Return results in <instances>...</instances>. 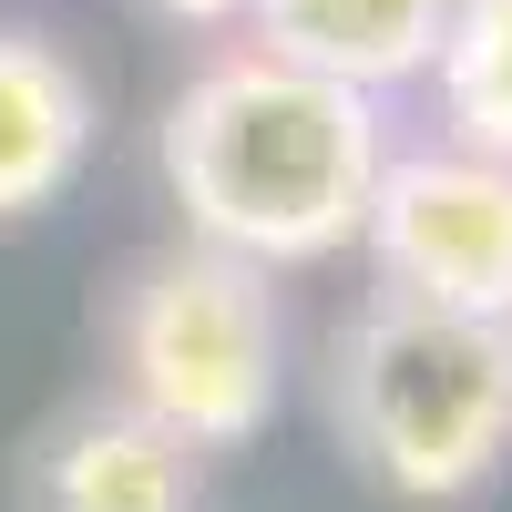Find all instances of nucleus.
Returning <instances> with one entry per match:
<instances>
[{
  "label": "nucleus",
  "instance_id": "nucleus-1",
  "mask_svg": "<svg viewBox=\"0 0 512 512\" xmlns=\"http://www.w3.org/2000/svg\"><path fill=\"white\" fill-rule=\"evenodd\" d=\"M154 164L185 205V246L277 277L359 246L390 134H379V103L349 82H318L277 52H226L164 103Z\"/></svg>",
  "mask_w": 512,
  "mask_h": 512
},
{
  "label": "nucleus",
  "instance_id": "nucleus-6",
  "mask_svg": "<svg viewBox=\"0 0 512 512\" xmlns=\"http://www.w3.org/2000/svg\"><path fill=\"white\" fill-rule=\"evenodd\" d=\"M31 502L41 512H195V451L175 431H154L144 410L93 400L41 431Z\"/></svg>",
  "mask_w": 512,
  "mask_h": 512
},
{
  "label": "nucleus",
  "instance_id": "nucleus-3",
  "mask_svg": "<svg viewBox=\"0 0 512 512\" xmlns=\"http://www.w3.org/2000/svg\"><path fill=\"white\" fill-rule=\"evenodd\" d=\"M113 369H123V410L175 431L195 461L246 451L287 390L277 287L216 246H164L134 267V287L113 308Z\"/></svg>",
  "mask_w": 512,
  "mask_h": 512
},
{
  "label": "nucleus",
  "instance_id": "nucleus-10",
  "mask_svg": "<svg viewBox=\"0 0 512 512\" xmlns=\"http://www.w3.org/2000/svg\"><path fill=\"white\" fill-rule=\"evenodd\" d=\"M502 338H512V328H502Z\"/></svg>",
  "mask_w": 512,
  "mask_h": 512
},
{
  "label": "nucleus",
  "instance_id": "nucleus-8",
  "mask_svg": "<svg viewBox=\"0 0 512 512\" xmlns=\"http://www.w3.org/2000/svg\"><path fill=\"white\" fill-rule=\"evenodd\" d=\"M441 113H451V144H472L492 164H512V0H461L451 31H441Z\"/></svg>",
  "mask_w": 512,
  "mask_h": 512
},
{
  "label": "nucleus",
  "instance_id": "nucleus-7",
  "mask_svg": "<svg viewBox=\"0 0 512 512\" xmlns=\"http://www.w3.org/2000/svg\"><path fill=\"white\" fill-rule=\"evenodd\" d=\"M93 164V82L62 41L0 31V226L62 205Z\"/></svg>",
  "mask_w": 512,
  "mask_h": 512
},
{
  "label": "nucleus",
  "instance_id": "nucleus-9",
  "mask_svg": "<svg viewBox=\"0 0 512 512\" xmlns=\"http://www.w3.org/2000/svg\"><path fill=\"white\" fill-rule=\"evenodd\" d=\"M154 11H175V21H236V0H154Z\"/></svg>",
  "mask_w": 512,
  "mask_h": 512
},
{
  "label": "nucleus",
  "instance_id": "nucleus-2",
  "mask_svg": "<svg viewBox=\"0 0 512 512\" xmlns=\"http://www.w3.org/2000/svg\"><path fill=\"white\" fill-rule=\"evenodd\" d=\"M328 420L379 492L461 502L512 461V338L410 297H369L328 349Z\"/></svg>",
  "mask_w": 512,
  "mask_h": 512
},
{
  "label": "nucleus",
  "instance_id": "nucleus-5",
  "mask_svg": "<svg viewBox=\"0 0 512 512\" xmlns=\"http://www.w3.org/2000/svg\"><path fill=\"white\" fill-rule=\"evenodd\" d=\"M236 11L256 21V52L379 103L390 82H420L441 62V31L461 0H236Z\"/></svg>",
  "mask_w": 512,
  "mask_h": 512
},
{
  "label": "nucleus",
  "instance_id": "nucleus-4",
  "mask_svg": "<svg viewBox=\"0 0 512 512\" xmlns=\"http://www.w3.org/2000/svg\"><path fill=\"white\" fill-rule=\"evenodd\" d=\"M359 246L379 267V297L512 328V164H492L472 144L390 154L369 185Z\"/></svg>",
  "mask_w": 512,
  "mask_h": 512
}]
</instances>
